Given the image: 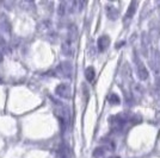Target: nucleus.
I'll return each instance as SVG.
<instances>
[{
	"instance_id": "1a4fd4ad",
	"label": "nucleus",
	"mask_w": 160,
	"mask_h": 158,
	"mask_svg": "<svg viewBox=\"0 0 160 158\" xmlns=\"http://www.w3.org/2000/svg\"><path fill=\"white\" fill-rule=\"evenodd\" d=\"M110 102L111 104H120V98L116 94H111L110 95Z\"/></svg>"
},
{
	"instance_id": "423d86ee",
	"label": "nucleus",
	"mask_w": 160,
	"mask_h": 158,
	"mask_svg": "<svg viewBox=\"0 0 160 158\" xmlns=\"http://www.w3.org/2000/svg\"><path fill=\"white\" fill-rule=\"evenodd\" d=\"M94 76H96V72H94V69L92 67H88L86 70H85V77L88 82H92L94 79Z\"/></svg>"
},
{
	"instance_id": "20e7f679",
	"label": "nucleus",
	"mask_w": 160,
	"mask_h": 158,
	"mask_svg": "<svg viewBox=\"0 0 160 158\" xmlns=\"http://www.w3.org/2000/svg\"><path fill=\"white\" fill-rule=\"evenodd\" d=\"M109 44H110L109 36H102V37H99V40H98V49H99V51H105L107 48L109 46Z\"/></svg>"
},
{
	"instance_id": "0eeeda50",
	"label": "nucleus",
	"mask_w": 160,
	"mask_h": 158,
	"mask_svg": "<svg viewBox=\"0 0 160 158\" xmlns=\"http://www.w3.org/2000/svg\"><path fill=\"white\" fill-rule=\"evenodd\" d=\"M136 0H133L132 1V4H130V6H129V8H128L127 11V18H132L134 16V13H135V11H136Z\"/></svg>"
},
{
	"instance_id": "39448f33",
	"label": "nucleus",
	"mask_w": 160,
	"mask_h": 158,
	"mask_svg": "<svg viewBox=\"0 0 160 158\" xmlns=\"http://www.w3.org/2000/svg\"><path fill=\"white\" fill-rule=\"evenodd\" d=\"M72 42L71 40H66L63 44H62V53L67 55V56H71L73 55V50H72Z\"/></svg>"
},
{
	"instance_id": "6e6552de",
	"label": "nucleus",
	"mask_w": 160,
	"mask_h": 158,
	"mask_svg": "<svg viewBox=\"0 0 160 158\" xmlns=\"http://www.w3.org/2000/svg\"><path fill=\"white\" fill-rule=\"evenodd\" d=\"M104 153H105V149H104V147H97L93 152V157L94 158L103 157V156H104Z\"/></svg>"
},
{
	"instance_id": "7ed1b4c3",
	"label": "nucleus",
	"mask_w": 160,
	"mask_h": 158,
	"mask_svg": "<svg viewBox=\"0 0 160 158\" xmlns=\"http://www.w3.org/2000/svg\"><path fill=\"white\" fill-rule=\"evenodd\" d=\"M136 67H138V75H139V77L141 80L148 79V72H147V68L145 67V64L142 62H140V61H138Z\"/></svg>"
},
{
	"instance_id": "f257e3e1",
	"label": "nucleus",
	"mask_w": 160,
	"mask_h": 158,
	"mask_svg": "<svg viewBox=\"0 0 160 158\" xmlns=\"http://www.w3.org/2000/svg\"><path fill=\"white\" fill-rule=\"evenodd\" d=\"M56 94L61 96V98H63V99H71V96H72V89H71V87L69 85H67V83H61L59 86L56 87Z\"/></svg>"
},
{
	"instance_id": "f03ea898",
	"label": "nucleus",
	"mask_w": 160,
	"mask_h": 158,
	"mask_svg": "<svg viewBox=\"0 0 160 158\" xmlns=\"http://www.w3.org/2000/svg\"><path fill=\"white\" fill-rule=\"evenodd\" d=\"M58 72H60L63 77H71L72 72H73V67L68 62H63V63H61L60 66H59Z\"/></svg>"
},
{
	"instance_id": "9d476101",
	"label": "nucleus",
	"mask_w": 160,
	"mask_h": 158,
	"mask_svg": "<svg viewBox=\"0 0 160 158\" xmlns=\"http://www.w3.org/2000/svg\"><path fill=\"white\" fill-rule=\"evenodd\" d=\"M2 61V55H0V62Z\"/></svg>"
}]
</instances>
